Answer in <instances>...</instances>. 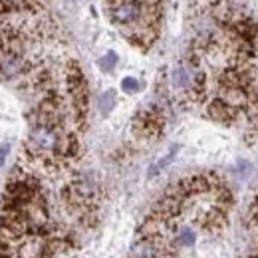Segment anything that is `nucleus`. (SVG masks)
Segmentation results:
<instances>
[{
  "label": "nucleus",
  "instance_id": "1",
  "mask_svg": "<svg viewBox=\"0 0 258 258\" xmlns=\"http://www.w3.org/2000/svg\"><path fill=\"white\" fill-rule=\"evenodd\" d=\"M171 84H173V88L179 90V92L197 96V94L203 92L205 78H203V72L195 70L193 66L179 64V66H175L173 72H171Z\"/></svg>",
  "mask_w": 258,
  "mask_h": 258
},
{
  "label": "nucleus",
  "instance_id": "2",
  "mask_svg": "<svg viewBox=\"0 0 258 258\" xmlns=\"http://www.w3.org/2000/svg\"><path fill=\"white\" fill-rule=\"evenodd\" d=\"M24 70H26V60L18 52L0 48V76L10 80V78L20 76Z\"/></svg>",
  "mask_w": 258,
  "mask_h": 258
},
{
  "label": "nucleus",
  "instance_id": "3",
  "mask_svg": "<svg viewBox=\"0 0 258 258\" xmlns=\"http://www.w3.org/2000/svg\"><path fill=\"white\" fill-rule=\"evenodd\" d=\"M173 240L179 246H193L197 242V234L191 226H179V228H173Z\"/></svg>",
  "mask_w": 258,
  "mask_h": 258
},
{
  "label": "nucleus",
  "instance_id": "4",
  "mask_svg": "<svg viewBox=\"0 0 258 258\" xmlns=\"http://www.w3.org/2000/svg\"><path fill=\"white\" fill-rule=\"evenodd\" d=\"M115 103H117L115 92H113V90H107L105 94H101V96H99V111H101L103 115H107V113L115 107Z\"/></svg>",
  "mask_w": 258,
  "mask_h": 258
},
{
  "label": "nucleus",
  "instance_id": "5",
  "mask_svg": "<svg viewBox=\"0 0 258 258\" xmlns=\"http://www.w3.org/2000/svg\"><path fill=\"white\" fill-rule=\"evenodd\" d=\"M177 153H179V145H173V147H171V151H169V153L163 157L161 161L157 163V165H153V167H151V171H149V177H155V175H157L159 171H163L167 165H171V163H173V159L177 157Z\"/></svg>",
  "mask_w": 258,
  "mask_h": 258
},
{
  "label": "nucleus",
  "instance_id": "6",
  "mask_svg": "<svg viewBox=\"0 0 258 258\" xmlns=\"http://www.w3.org/2000/svg\"><path fill=\"white\" fill-rule=\"evenodd\" d=\"M117 64V54L115 52H107L105 56H101V60H99V68L103 70V72H111L113 68Z\"/></svg>",
  "mask_w": 258,
  "mask_h": 258
},
{
  "label": "nucleus",
  "instance_id": "7",
  "mask_svg": "<svg viewBox=\"0 0 258 258\" xmlns=\"http://www.w3.org/2000/svg\"><path fill=\"white\" fill-rule=\"evenodd\" d=\"M139 88H141V84L135 78H123L121 80V90L125 94H135V92H139Z\"/></svg>",
  "mask_w": 258,
  "mask_h": 258
},
{
  "label": "nucleus",
  "instance_id": "8",
  "mask_svg": "<svg viewBox=\"0 0 258 258\" xmlns=\"http://www.w3.org/2000/svg\"><path fill=\"white\" fill-rule=\"evenodd\" d=\"M8 151H10V145H8V143H2V145H0V167L4 165V161H6Z\"/></svg>",
  "mask_w": 258,
  "mask_h": 258
},
{
  "label": "nucleus",
  "instance_id": "9",
  "mask_svg": "<svg viewBox=\"0 0 258 258\" xmlns=\"http://www.w3.org/2000/svg\"><path fill=\"white\" fill-rule=\"evenodd\" d=\"M254 258H258V254H256V256H254Z\"/></svg>",
  "mask_w": 258,
  "mask_h": 258
}]
</instances>
